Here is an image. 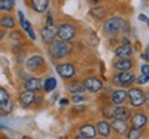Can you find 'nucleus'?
Returning <instances> with one entry per match:
<instances>
[{"label":"nucleus","instance_id":"nucleus-6","mask_svg":"<svg viewBox=\"0 0 149 139\" xmlns=\"http://www.w3.org/2000/svg\"><path fill=\"white\" fill-rule=\"evenodd\" d=\"M25 69L29 72V73H33L36 75L39 72H43L42 69L46 68V59L43 55L40 54H33L31 57H28L26 61H25Z\"/></svg>","mask_w":149,"mask_h":139},{"label":"nucleus","instance_id":"nucleus-33","mask_svg":"<svg viewBox=\"0 0 149 139\" xmlns=\"http://www.w3.org/2000/svg\"><path fill=\"white\" fill-rule=\"evenodd\" d=\"M44 26L47 28H54V18H53V14L48 11L47 15H46V25Z\"/></svg>","mask_w":149,"mask_h":139},{"label":"nucleus","instance_id":"nucleus-38","mask_svg":"<svg viewBox=\"0 0 149 139\" xmlns=\"http://www.w3.org/2000/svg\"><path fill=\"white\" fill-rule=\"evenodd\" d=\"M141 58L148 62V61H149V48H146V50H145V53L141 54Z\"/></svg>","mask_w":149,"mask_h":139},{"label":"nucleus","instance_id":"nucleus-42","mask_svg":"<svg viewBox=\"0 0 149 139\" xmlns=\"http://www.w3.org/2000/svg\"><path fill=\"white\" fill-rule=\"evenodd\" d=\"M0 139H14V138H10V136H3V138H0Z\"/></svg>","mask_w":149,"mask_h":139},{"label":"nucleus","instance_id":"nucleus-28","mask_svg":"<svg viewBox=\"0 0 149 139\" xmlns=\"http://www.w3.org/2000/svg\"><path fill=\"white\" fill-rule=\"evenodd\" d=\"M124 136H126V139H139L141 138V129L130 127L127 131V134L124 135Z\"/></svg>","mask_w":149,"mask_h":139},{"label":"nucleus","instance_id":"nucleus-5","mask_svg":"<svg viewBox=\"0 0 149 139\" xmlns=\"http://www.w3.org/2000/svg\"><path fill=\"white\" fill-rule=\"evenodd\" d=\"M55 70L58 76L62 79V80H72L76 77L77 75V68L73 62H68V61H64V62H58L55 65Z\"/></svg>","mask_w":149,"mask_h":139},{"label":"nucleus","instance_id":"nucleus-25","mask_svg":"<svg viewBox=\"0 0 149 139\" xmlns=\"http://www.w3.org/2000/svg\"><path fill=\"white\" fill-rule=\"evenodd\" d=\"M14 106H15V102L13 99L6 102L4 105H0V116H8V114H11V112L14 110Z\"/></svg>","mask_w":149,"mask_h":139},{"label":"nucleus","instance_id":"nucleus-4","mask_svg":"<svg viewBox=\"0 0 149 139\" xmlns=\"http://www.w3.org/2000/svg\"><path fill=\"white\" fill-rule=\"evenodd\" d=\"M112 84L120 87V88H126V87L133 86L135 83V75L133 70H126V72H116L115 75L111 77Z\"/></svg>","mask_w":149,"mask_h":139},{"label":"nucleus","instance_id":"nucleus-3","mask_svg":"<svg viewBox=\"0 0 149 139\" xmlns=\"http://www.w3.org/2000/svg\"><path fill=\"white\" fill-rule=\"evenodd\" d=\"M77 36V28L70 22H61L57 26V39L64 41H73Z\"/></svg>","mask_w":149,"mask_h":139},{"label":"nucleus","instance_id":"nucleus-16","mask_svg":"<svg viewBox=\"0 0 149 139\" xmlns=\"http://www.w3.org/2000/svg\"><path fill=\"white\" fill-rule=\"evenodd\" d=\"M97 127V134L100 135L101 138L108 139L112 134V125L108 120H100L98 123L95 124Z\"/></svg>","mask_w":149,"mask_h":139},{"label":"nucleus","instance_id":"nucleus-27","mask_svg":"<svg viewBox=\"0 0 149 139\" xmlns=\"http://www.w3.org/2000/svg\"><path fill=\"white\" fill-rule=\"evenodd\" d=\"M15 3H13L11 0H0V11H4V12H10L14 8Z\"/></svg>","mask_w":149,"mask_h":139},{"label":"nucleus","instance_id":"nucleus-30","mask_svg":"<svg viewBox=\"0 0 149 139\" xmlns=\"http://www.w3.org/2000/svg\"><path fill=\"white\" fill-rule=\"evenodd\" d=\"M86 101H87V98L84 96V94H74V95H72L73 105H84Z\"/></svg>","mask_w":149,"mask_h":139},{"label":"nucleus","instance_id":"nucleus-24","mask_svg":"<svg viewBox=\"0 0 149 139\" xmlns=\"http://www.w3.org/2000/svg\"><path fill=\"white\" fill-rule=\"evenodd\" d=\"M107 14H108L107 8H104L102 6H95V7H93L90 10V15L93 18H95V19H101L104 17H107Z\"/></svg>","mask_w":149,"mask_h":139},{"label":"nucleus","instance_id":"nucleus-45","mask_svg":"<svg viewBox=\"0 0 149 139\" xmlns=\"http://www.w3.org/2000/svg\"><path fill=\"white\" fill-rule=\"evenodd\" d=\"M0 12H1V11H0Z\"/></svg>","mask_w":149,"mask_h":139},{"label":"nucleus","instance_id":"nucleus-40","mask_svg":"<svg viewBox=\"0 0 149 139\" xmlns=\"http://www.w3.org/2000/svg\"><path fill=\"white\" fill-rule=\"evenodd\" d=\"M6 37V30L4 29H0V40H3Z\"/></svg>","mask_w":149,"mask_h":139},{"label":"nucleus","instance_id":"nucleus-23","mask_svg":"<svg viewBox=\"0 0 149 139\" xmlns=\"http://www.w3.org/2000/svg\"><path fill=\"white\" fill-rule=\"evenodd\" d=\"M57 79L54 76H47L46 79H43V91L46 94H50L53 92L55 88H57Z\"/></svg>","mask_w":149,"mask_h":139},{"label":"nucleus","instance_id":"nucleus-36","mask_svg":"<svg viewBox=\"0 0 149 139\" xmlns=\"http://www.w3.org/2000/svg\"><path fill=\"white\" fill-rule=\"evenodd\" d=\"M141 75L149 76V64H145V65L141 66Z\"/></svg>","mask_w":149,"mask_h":139},{"label":"nucleus","instance_id":"nucleus-8","mask_svg":"<svg viewBox=\"0 0 149 139\" xmlns=\"http://www.w3.org/2000/svg\"><path fill=\"white\" fill-rule=\"evenodd\" d=\"M81 81H83L84 90L87 92H91V94L100 92L104 88V81L100 77H97V76H87Z\"/></svg>","mask_w":149,"mask_h":139},{"label":"nucleus","instance_id":"nucleus-22","mask_svg":"<svg viewBox=\"0 0 149 139\" xmlns=\"http://www.w3.org/2000/svg\"><path fill=\"white\" fill-rule=\"evenodd\" d=\"M17 26V22L14 19V17L13 15H3L0 18V28L1 29H4V30H13V29H15Z\"/></svg>","mask_w":149,"mask_h":139},{"label":"nucleus","instance_id":"nucleus-31","mask_svg":"<svg viewBox=\"0 0 149 139\" xmlns=\"http://www.w3.org/2000/svg\"><path fill=\"white\" fill-rule=\"evenodd\" d=\"M26 53L25 51H22V53L19 54H17V57H15V64L17 65H25V61H26Z\"/></svg>","mask_w":149,"mask_h":139},{"label":"nucleus","instance_id":"nucleus-18","mask_svg":"<svg viewBox=\"0 0 149 139\" xmlns=\"http://www.w3.org/2000/svg\"><path fill=\"white\" fill-rule=\"evenodd\" d=\"M79 134L86 136V138H90V139H94L97 138V127L95 124H91V123H83L79 127Z\"/></svg>","mask_w":149,"mask_h":139},{"label":"nucleus","instance_id":"nucleus-1","mask_svg":"<svg viewBox=\"0 0 149 139\" xmlns=\"http://www.w3.org/2000/svg\"><path fill=\"white\" fill-rule=\"evenodd\" d=\"M72 53H73V44L70 41H64V40L55 39L48 46V55L51 57L53 61H62V59L68 58Z\"/></svg>","mask_w":149,"mask_h":139},{"label":"nucleus","instance_id":"nucleus-7","mask_svg":"<svg viewBox=\"0 0 149 139\" xmlns=\"http://www.w3.org/2000/svg\"><path fill=\"white\" fill-rule=\"evenodd\" d=\"M127 99L130 102V106L138 109V107L144 106L145 94L139 87H130L127 90Z\"/></svg>","mask_w":149,"mask_h":139},{"label":"nucleus","instance_id":"nucleus-41","mask_svg":"<svg viewBox=\"0 0 149 139\" xmlns=\"http://www.w3.org/2000/svg\"><path fill=\"white\" fill-rule=\"evenodd\" d=\"M73 139H90V138H86V136H83V135H80V134H77L76 136H74Z\"/></svg>","mask_w":149,"mask_h":139},{"label":"nucleus","instance_id":"nucleus-12","mask_svg":"<svg viewBox=\"0 0 149 139\" xmlns=\"http://www.w3.org/2000/svg\"><path fill=\"white\" fill-rule=\"evenodd\" d=\"M134 65L135 64L131 58H117L113 61L112 68L117 72H126V70H133Z\"/></svg>","mask_w":149,"mask_h":139},{"label":"nucleus","instance_id":"nucleus-17","mask_svg":"<svg viewBox=\"0 0 149 139\" xmlns=\"http://www.w3.org/2000/svg\"><path fill=\"white\" fill-rule=\"evenodd\" d=\"M134 50H133V46L128 43H123L122 46H119V47L115 48V57L116 58H131V55H133Z\"/></svg>","mask_w":149,"mask_h":139},{"label":"nucleus","instance_id":"nucleus-14","mask_svg":"<svg viewBox=\"0 0 149 139\" xmlns=\"http://www.w3.org/2000/svg\"><path fill=\"white\" fill-rule=\"evenodd\" d=\"M40 37H42L43 43L47 44V46H50V44L57 39V28L43 26L42 29H40Z\"/></svg>","mask_w":149,"mask_h":139},{"label":"nucleus","instance_id":"nucleus-19","mask_svg":"<svg viewBox=\"0 0 149 139\" xmlns=\"http://www.w3.org/2000/svg\"><path fill=\"white\" fill-rule=\"evenodd\" d=\"M112 131H115L117 135H120V136H124V135L127 134V131H128V124L126 120H116V118H113L112 120Z\"/></svg>","mask_w":149,"mask_h":139},{"label":"nucleus","instance_id":"nucleus-34","mask_svg":"<svg viewBox=\"0 0 149 139\" xmlns=\"http://www.w3.org/2000/svg\"><path fill=\"white\" fill-rule=\"evenodd\" d=\"M28 35V37H29V40H32V41H36V33H35V30H33V26H31L29 29H28L26 32H25Z\"/></svg>","mask_w":149,"mask_h":139},{"label":"nucleus","instance_id":"nucleus-2","mask_svg":"<svg viewBox=\"0 0 149 139\" xmlns=\"http://www.w3.org/2000/svg\"><path fill=\"white\" fill-rule=\"evenodd\" d=\"M102 30L107 36H116L128 30L127 21L122 17H111L102 24Z\"/></svg>","mask_w":149,"mask_h":139},{"label":"nucleus","instance_id":"nucleus-39","mask_svg":"<svg viewBox=\"0 0 149 139\" xmlns=\"http://www.w3.org/2000/svg\"><path fill=\"white\" fill-rule=\"evenodd\" d=\"M58 103L61 106H66V105H69V99H68V98H61L58 101Z\"/></svg>","mask_w":149,"mask_h":139},{"label":"nucleus","instance_id":"nucleus-35","mask_svg":"<svg viewBox=\"0 0 149 139\" xmlns=\"http://www.w3.org/2000/svg\"><path fill=\"white\" fill-rule=\"evenodd\" d=\"M86 110V105H73V109L72 112H76V113H81Z\"/></svg>","mask_w":149,"mask_h":139},{"label":"nucleus","instance_id":"nucleus-11","mask_svg":"<svg viewBox=\"0 0 149 139\" xmlns=\"http://www.w3.org/2000/svg\"><path fill=\"white\" fill-rule=\"evenodd\" d=\"M127 101V90L126 88H115L111 92V103L113 106H122Z\"/></svg>","mask_w":149,"mask_h":139},{"label":"nucleus","instance_id":"nucleus-26","mask_svg":"<svg viewBox=\"0 0 149 139\" xmlns=\"http://www.w3.org/2000/svg\"><path fill=\"white\" fill-rule=\"evenodd\" d=\"M11 99V95L8 90L6 88V87L0 86V105H4L6 102H8Z\"/></svg>","mask_w":149,"mask_h":139},{"label":"nucleus","instance_id":"nucleus-21","mask_svg":"<svg viewBox=\"0 0 149 139\" xmlns=\"http://www.w3.org/2000/svg\"><path fill=\"white\" fill-rule=\"evenodd\" d=\"M29 6L35 12L43 14L48 10L50 7V0H29Z\"/></svg>","mask_w":149,"mask_h":139},{"label":"nucleus","instance_id":"nucleus-9","mask_svg":"<svg viewBox=\"0 0 149 139\" xmlns=\"http://www.w3.org/2000/svg\"><path fill=\"white\" fill-rule=\"evenodd\" d=\"M22 88L28 90V91H33V92H40L43 90V79L39 76H29L28 79L22 81Z\"/></svg>","mask_w":149,"mask_h":139},{"label":"nucleus","instance_id":"nucleus-15","mask_svg":"<svg viewBox=\"0 0 149 139\" xmlns=\"http://www.w3.org/2000/svg\"><path fill=\"white\" fill-rule=\"evenodd\" d=\"M65 88H66V91L70 92L72 95H74V94H84L86 92L84 86H83V81L79 80V79H76V77L68 81L66 86H65Z\"/></svg>","mask_w":149,"mask_h":139},{"label":"nucleus","instance_id":"nucleus-32","mask_svg":"<svg viewBox=\"0 0 149 139\" xmlns=\"http://www.w3.org/2000/svg\"><path fill=\"white\" fill-rule=\"evenodd\" d=\"M148 81H149V76H146V75H139L135 77V83H137L138 86H144Z\"/></svg>","mask_w":149,"mask_h":139},{"label":"nucleus","instance_id":"nucleus-37","mask_svg":"<svg viewBox=\"0 0 149 139\" xmlns=\"http://www.w3.org/2000/svg\"><path fill=\"white\" fill-rule=\"evenodd\" d=\"M138 21L145 22V24H146V25L149 26V18L145 15V14H139V15H138Z\"/></svg>","mask_w":149,"mask_h":139},{"label":"nucleus","instance_id":"nucleus-13","mask_svg":"<svg viewBox=\"0 0 149 139\" xmlns=\"http://www.w3.org/2000/svg\"><path fill=\"white\" fill-rule=\"evenodd\" d=\"M148 123V117H146V114L142 112H137L131 114V117H130V124H131V127L133 128H137V129H142Z\"/></svg>","mask_w":149,"mask_h":139},{"label":"nucleus","instance_id":"nucleus-10","mask_svg":"<svg viewBox=\"0 0 149 139\" xmlns=\"http://www.w3.org/2000/svg\"><path fill=\"white\" fill-rule=\"evenodd\" d=\"M37 94L33 91H28V90H24L18 94V102L22 107H31L35 105V101H36Z\"/></svg>","mask_w":149,"mask_h":139},{"label":"nucleus","instance_id":"nucleus-43","mask_svg":"<svg viewBox=\"0 0 149 139\" xmlns=\"http://www.w3.org/2000/svg\"><path fill=\"white\" fill-rule=\"evenodd\" d=\"M94 139H105V138H94Z\"/></svg>","mask_w":149,"mask_h":139},{"label":"nucleus","instance_id":"nucleus-20","mask_svg":"<svg viewBox=\"0 0 149 139\" xmlns=\"http://www.w3.org/2000/svg\"><path fill=\"white\" fill-rule=\"evenodd\" d=\"M112 117L116 118V120H126V121H127L128 118L131 117V112H130V109L126 107L124 105H122V106H115L113 107ZM113 118H112V120H113Z\"/></svg>","mask_w":149,"mask_h":139},{"label":"nucleus","instance_id":"nucleus-29","mask_svg":"<svg viewBox=\"0 0 149 139\" xmlns=\"http://www.w3.org/2000/svg\"><path fill=\"white\" fill-rule=\"evenodd\" d=\"M8 37L14 41V43H22V39H24V35H22V32H19V30H15V29H13V32L10 33V36Z\"/></svg>","mask_w":149,"mask_h":139},{"label":"nucleus","instance_id":"nucleus-44","mask_svg":"<svg viewBox=\"0 0 149 139\" xmlns=\"http://www.w3.org/2000/svg\"><path fill=\"white\" fill-rule=\"evenodd\" d=\"M11 1H13V3H15V0H11Z\"/></svg>","mask_w":149,"mask_h":139}]
</instances>
